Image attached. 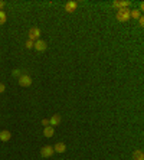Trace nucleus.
I'll use <instances>...</instances> for the list:
<instances>
[{
	"instance_id": "obj_1",
	"label": "nucleus",
	"mask_w": 144,
	"mask_h": 160,
	"mask_svg": "<svg viewBox=\"0 0 144 160\" xmlns=\"http://www.w3.org/2000/svg\"><path fill=\"white\" fill-rule=\"evenodd\" d=\"M115 17H117L118 22H128L131 19V17H130V9H118Z\"/></svg>"
},
{
	"instance_id": "obj_2",
	"label": "nucleus",
	"mask_w": 144,
	"mask_h": 160,
	"mask_svg": "<svg viewBox=\"0 0 144 160\" xmlns=\"http://www.w3.org/2000/svg\"><path fill=\"white\" fill-rule=\"evenodd\" d=\"M54 153H55L54 146H43V147L41 149V156L46 157V159H48V157H52Z\"/></svg>"
},
{
	"instance_id": "obj_3",
	"label": "nucleus",
	"mask_w": 144,
	"mask_h": 160,
	"mask_svg": "<svg viewBox=\"0 0 144 160\" xmlns=\"http://www.w3.org/2000/svg\"><path fill=\"white\" fill-rule=\"evenodd\" d=\"M17 80H19V85H20V87H30V85H32V76L26 75V74L20 75Z\"/></svg>"
},
{
	"instance_id": "obj_4",
	"label": "nucleus",
	"mask_w": 144,
	"mask_h": 160,
	"mask_svg": "<svg viewBox=\"0 0 144 160\" xmlns=\"http://www.w3.org/2000/svg\"><path fill=\"white\" fill-rule=\"evenodd\" d=\"M41 38V29L39 28H30L29 30V41H37V39Z\"/></svg>"
},
{
	"instance_id": "obj_5",
	"label": "nucleus",
	"mask_w": 144,
	"mask_h": 160,
	"mask_svg": "<svg viewBox=\"0 0 144 160\" xmlns=\"http://www.w3.org/2000/svg\"><path fill=\"white\" fill-rule=\"evenodd\" d=\"M33 48H35L37 52H43V51H46L48 45H46L45 41H41V39H37V41H35V45H33Z\"/></svg>"
},
{
	"instance_id": "obj_6",
	"label": "nucleus",
	"mask_w": 144,
	"mask_h": 160,
	"mask_svg": "<svg viewBox=\"0 0 144 160\" xmlns=\"http://www.w3.org/2000/svg\"><path fill=\"white\" fill-rule=\"evenodd\" d=\"M61 115L59 114H54L52 117L49 118V126H52V127H56V126H59L61 124Z\"/></svg>"
},
{
	"instance_id": "obj_7",
	"label": "nucleus",
	"mask_w": 144,
	"mask_h": 160,
	"mask_svg": "<svg viewBox=\"0 0 144 160\" xmlns=\"http://www.w3.org/2000/svg\"><path fill=\"white\" fill-rule=\"evenodd\" d=\"M54 134H55V127H52V126L43 127V136H45V137L50 139V137H54Z\"/></svg>"
},
{
	"instance_id": "obj_8",
	"label": "nucleus",
	"mask_w": 144,
	"mask_h": 160,
	"mask_svg": "<svg viewBox=\"0 0 144 160\" xmlns=\"http://www.w3.org/2000/svg\"><path fill=\"white\" fill-rule=\"evenodd\" d=\"M10 139H12V133H10L9 130L0 131V140H2V141H4V143H6V141H9Z\"/></svg>"
},
{
	"instance_id": "obj_9",
	"label": "nucleus",
	"mask_w": 144,
	"mask_h": 160,
	"mask_svg": "<svg viewBox=\"0 0 144 160\" xmlns=\"http://www.w3.org/2000/svg\"><path fill=\"white\" fill-rule=\"evenodd\" d=\"M76 6H78V3L76 2H68V3L65 4V10L68 13H72L76 10Z\"/></svg>"
},
{
	"instance_id": "obj_10",
	"label": "nucleus",
	"mask_w": 144,
	"mask_h": 160,
	"mask_svg": "<svg viewBox=\"0 0 144 160\" xmlns=\"http://www.w3.org/2000/svg\"><path fill=\"white\" fill-rule=\"evenodd\" d=\"M55 153H65L66 152V144L65 143H56L54 146Z\"/></svg>"
},
{
	"instance_id": "obj_11",
	"label": "nucleus",
	"mask_w": 144,
	"mask_h": 160,
	"mask_svg": "<svg viewBox=\"0 0 144 160\" xmlns=\"http://www.w3.org/2000/svg\"><path fill=\"white\" fill-rule=\"evenodd\" d=\"M112 4H114L115 7H118V9H128V6H130V2H127V0H123V2H114Z\"/></svg>"
},
{
	"instance_id": "obj_12",
	"label": "nucleus",
	"mask_w": 144,
	"mask_h": 160,
	"mask_svg": "<svg viewBox=\"0 0 144 160\" xmlns=\"http://www.w3.org/2000/svg\"><path fill=\"white\" fill-rule=\"evenodd\" d=\"M133 159H134V160H144L143 150H136V152L133 153Z\"/></svg>"
},
{
	"instance_id": "obj_13",
	"label": "nucleus",
	"mask_w": 144,
	"mask_h": 160,
	"mask_svg": "<svg viewBox=\"0 0 144 160\" xmlns=\"http://www.w3.org/2000/svg\"><path fill=\"white\" fill-rule=\"evenodd\" d=\"M140 16H141L140 10H137V9H134V10H130V17H133V19L138 20V17H140Z\"/></svg>"
},
{
	"instance_id": "obj_14",
	"label": "nucleus",
	"mask_w": 144,
	"mask_h": 160,
	"mask_svg": "<svg viewBox=\"0 0 144 160\" xmlns=\"http://www.w3.org/2000/svg\"><path fill=\"white\" fill-rule=\"evenodd\" d=\"M6 20H7V15H6V12L0 10V25H4Z\"/></svg>"
},
{
	"instance_id": "obj_15",
	"label": "nucleus",
	"mask_w": 144,
	"mask_h": 160,
	"mask_svg": "<svg viewBox=\"0 0 144 160\" xmlns=\"http://www.w3.org/2000/svg\"><path fill=\"white\" fill-rule=\"evenodd\" d=\"M33 45H35V42H33V41H28V42L25 43L26 49H32V48H33Z\"/></svg>"
},
{
	"instance_id": "obj_16",
	"label": "nucleus",
	"mask_w": 144,
	"mask_h": 160,
	"mask_svg": "<svg viewBox=\"0 0 144 160\" xmlns=\"http://www.w3.org/2000/svg\"><path fill=\"white\" fill-rule=\"evenodd\" d=\"M42 126L48 127V126H49V120H48V118H43V120H42Z\"/></svg>"
},
{
	"instance_id": "obj_17",
	"label": "nucleus",
	"mask_w": 144,
	"mask_h": 160,
	"mask_svg": "<svg viewBox=\"0 0 144 160\" xmlns=\"http://www.w3.org/2000/svg\"><path fill=\"white\" fill-rule=\"evenodd\" d=\"M138 23H140V26H141V28H143V26H144V17H143V16H140V17H138Z\"/></svg>"
},
{
	"instance_id": "obj_18",
	"label": "nucleus",
	"mask_w": 144,
	"mask_h": 160,
	"mask_svg": "<svg viewBox=\"0 0 144 160\" xmlns=\"http://www.w3.org/2000/svg\"><path fill=\"white\" fill-rule=\"evenodd\" d=\"M13 75H15V76H20L22 74H20V71H19V69H15V71H13Z\"/></svg>"
},
{
	"instance_id": "obj_19",
	"label": "nucleus",
	"mask_w": 144,
	"mask_h": 160,
	"mask_svg": "<svg viewBox=\"0 0 144 160\" xmlns=\"http://www.w3.org/2000/svg\"><path fill=\"white\" fill-rule=\"evenodd\" d=\"M4 89H6V87H4V84H2V82H0V94H2V93H4Z\"/></svg>"
},
{
	"instance_id": "obj_20",
	"label": "nucleus",
	"mask_w": 144,
	"mask_h": 160,
	"mask_svg": "<svg viewBox=\"0 0 144 160\" xmlns=\"http://www.w3.org/2000/svg\"><path fill=\"white\" fill-rule=\"evenodd\" d=\"M3 6H4V2H2V0H0V10L3 9Z\"/></svg>"
},
{
	"instance_id": "obj_21",
	"label": "nucleus",
	"mask_w": 144,
	"mask_h": 160,
	"mask_svg": "<svg viewBox=\"0 0 144 160\" xmlns=\"http://www.w3.org/2000/svg\"><path fill=\"white\" fill-rule=\"evenodd\" d=\"M141 10H144V3H140V12Z\"/></svg>"
}]
</instances>
